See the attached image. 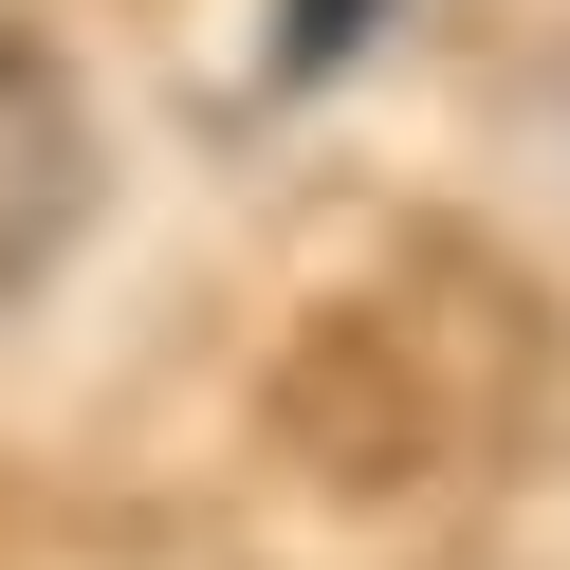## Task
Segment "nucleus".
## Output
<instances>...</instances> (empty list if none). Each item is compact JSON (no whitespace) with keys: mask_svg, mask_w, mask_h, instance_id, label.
<instances>
[{"mask_svg":"<svg viewBox=\"0 0 570 570\" xmlns=\"http://www.w3.org/2000/svg\"><path fill=\"white\" fill-rule=\"evenodd\" d=\"M75 222H92V129L38 38H0V295H38Z\"/></svg>","mask_w":570,"mask_h":570,"instance_id":"obj_1","label":"nucleus"},{"mask_svg":"<svg viewBox=\"0 0 570 570\" xmlns=\"http://www.w3.org/2000/svg\"><path fill=\"white\" fill-rule=\"evenodd\" d=\"M386 19H405V0H276V56H258V75H276V92H313V75H350Z\"/></svg>","mask_w":570,"mask_h":570,"instance_id":"obj_2","label":"nucleus"}]
</instances>
